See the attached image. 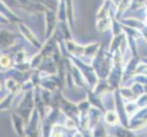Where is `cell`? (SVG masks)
I'll use <instances>...</instances> for the list:
<instances>
[{
	"mask_svg": "<svg viewBox=\"0 0 147 137\" xmlns=\"http://www.w3.org/2000/svg\"><path fill=\"white\" fill-rule=\"evenodd\" d=\"M105 120L108 124H110L111 125H114L118 121V117L113 113H111L110 111V113H108L107 115H106Z\"/></svg>",
	"mask_w": 147,
	"mask_h": 137,
	"instance_id": "obj_1",
	"label": "cell"
},
{
	"mask_svg": "<svg viewBox=\"0 0 147 137\" xmlns=\"http://www.w3.org/2000/svg\"><path fill=\"white\" fill-rule=\"evenodd\" d=\"M66 127L68 129H73L75 127V123L70 119H67L66 121Z\"/></svg>",
	"mask_w": 147,
	"mask_h": 137,
	"instance_id": "obj_2",
	"label": "cell"
},
{
	"mask_svg": "<svg viewBox=\"0 0 147 137\" xmlns=\"http://www.w3.org/2000/svg\"><path fill=\"white\" fill-rule=\"evenodd\" d=\"M74 137H82V134H80V133H77L74 135Z\"/></svg>",
	"mask_w": 147,
	"mask_h": 137,
	"instance_id": "obj_3",
	"label": "cell"
}]
</instances>
